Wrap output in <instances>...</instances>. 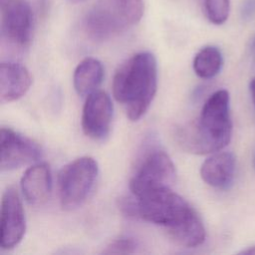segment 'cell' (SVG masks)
Instances as JSON below:
<instances>
[{
	"label": "cell",
	"instance_id": "obj_1",
	"mask_svg": "<svg viewBox=\"0 0 255 255\" xmlns=\"http://www.w3.org/2000/svg\"><path fill=\"white\" fill-rule=\"evenodd\" d=\"M134 197L136 217L164 227L177 244L193 248L204 242L205 228L199 215L170 187L155 188Z\"/></svg>",
	"mask_w": 255,
	"mask_h": 255
},
{
	"label": "cell",
	"instance_id": "obj_2",
	"mask_svg": "<svg viewBox=\"0 0 255 255\" xmlns=\"http://www.w3.org/2000/svg\"><path fill=\"white\" fill-rule=\"evenodd\" d=\"M157 88V64L149 52L131 56L117 70L113 95L130 121H138L148 110Z\"/></svg>",
	"mask_w": 255,
	"mask_h": 255
},
{
	"label": "cell",
	"instance_id": "obj_3",
	"mask_svg": "<svg viewBox=\"0 0 255 255\" xmlns=\"http://www.w3.org/2000/svg\"><path fill=\"white\" fill-rule=\"evenodd\" d=\"M232 122L230 96L226 90L214 92L204 103L198 118L178 133L180 144L196 154L214 153L230 141Z\"/></svg>",
	"mask_w": 255,
	"mask_h": 255
},
{
	"label": "cell",
	"instance_id": "obj_4",
	"mask_svg": "<svg viewBox=\"0 0 255 255\" xmlns=\"http://www.w3.org/2000/svg\"><path fill=\"white\" fill-rule=\"evenodd\" d=\"M142 14V0H97L85 16L84 31L94 41H105L135 25Z\"/></svg>",
	"mask_w": 255,
	"mask_h": 255
},
{
	"label": "cell",
	"instance_id": "obj_5",
	"mask_svg": "<svg viewBox=\"0 0 255 255\" xmlns=\"http://www.w3.org/2000/svg\"><path fill=\"white\" fill-rule=\"evenodd\" d=\"M98 174V163L90 156H82L66 164L58 176L61 206L72 210L82 205L93 191Z\"/></svg>",
	"mask_w": 255,
	"mask_h": 255
},
{
	"label": "cell",
	"instance_id": "obj_6",
	"mask_svg": "<svg viewBox=\"0 0 255 255\" xmlns=\"http://www.w3.org/2000/svg\"><path fill=\"white\" fill-rule=\"evenodd\" d=\"M175 178V166L169 155L162 149H148L138 161L129 181L132 195L138 196L146 191L170 187Z\"/></svg>",
	"mask_w": 255,
	"mask_h": 255
},
{
	"label": "cell",
	"instance_id": "obj_7",
	"mask_svg": "<svg viewBox=\"0 0 255 255\" xmlns=\"http://www.w3.org/2000/svg\"><path fill=\"white\" fill-rule=\"evenodd\" d=\"M33 33V14L25 0H1V34L10 45L25 48Z\"/></svg>",
	"mask_w": 255,
	"mask_h": 255
},
{
	"label": "cell",
	"instance_id": "obj_8",
	"mask_svg": "<svg viewBox=\"0 0 255 255\" xmlns=\"http://www.w3.org/2000/svg\"><path fill=\"white\" fill-rule=\"evenodd\" d=\"M42 156L40 145L31 138L2 128L0 130V167L3 171L37 162Z\"/></svg>",
	"mask_w": 255,
	"mask_h": 255
},
{
	"label": "cell",
	"instance_id": "obj_9",
	"mask_svg": "<svg viewBox=\"0 0 255 255\" xmlns=\"http://www.w3.org/2000/svg\"><path fill=\"white\" fill-rule=\"evenodd\" d=\"M0 246L4 250L16 247L26 231V218L17 190L8 187L1 200Z\"/></svg>",
	"mask_w": 255,
	"mask_h": 255
},
{
	"label": "cell",
	"instance_id": "obj_10",
	"mask_svg": "<svg viewBox=\"0 0 255 255\" xmlns=\"http://www.w3.org/2000/svg\"><path fill=\"white\" fill-rule=\"evenodd\" d=\"M114 106L110 96L103 91L90 94L82 114V128L85 134L95 140L105 139L111 130Z\"/></svg>",
	"mask_w": 255,
	"mask_h": 255
},
{
	"label": "cell",
	"instance_id": "obj_11",
	"mask_svg": "<svg viewBox=\"0 0 255 255\" xmlns=\"http://www.w3.org/2000/svg\"><path fill=\"white\" fill-rule=\"evenodd\" d=\"M21 190L26 201L39 206L48 201L52 193V173L49 164L37 162L30 166L21 178Z\"/></svg>",
	"mask_w": 255,
	"mask_h": 255
},
{
	"label": "cell",
	"instance_id": "obj_12",
	"mask_svg": "<svg viewBox=\"0 0 255 255\" xmlns=\"http://www.w3.org/2000/svg\"><path fill=\"white\" fill-rule=\"evenodd\" d=\"M32 78L28 69L15 62L0 65V101L10 103L22 98L30 89Z\"/></svg>",
	"mask_w": 255,
	"mask_h": 255
},
{
	"label": "cell",
	"instance_id": "obj_13",
	"mask_svg": "<svg viewBox=\"0 0 255 255\" xmlns=\"http://www.w3.org/2000/svg\"><path fill=\"white\" fill-rule=\"evenodd\" d=\"M235 156L229 151H216L206 158L200 167L203 181L218 189L228 188L235 174Z\"/></svg>",
	"mask_w": 255,
	"mask_h": 255
},
{
	"label": "cell",
	"instance_id": "obj_14",
	"mask_svg": "<svg viewBox=\"0 0 255 255\" xmlns=\"http://www.w3.org/2000/svg\"><path fill=\"white\" fill-rule=\"evenodd\" d=\"M104 78V67L95 58H86L74 72V87L79 96L88 97L97 91Z\"/></svg>",
	"mask_w": 255,
	"mask_h": 255
},
{
	"label": "cell",
	"instance_id": "obj_15",
	"mask_svg": "<svg viewBox=\"0 0 255 255\" xmlns=\"http://www.w3.org/2000/svg\"><path fill=\"white\" fill-rule=\"evenodd\" d=\"M223 58L220 50L215 46L203 47L194 57L193 70L202 79H211L221 70Z\"/></svg>",
	"mask_w": 255,
	"mask_h": 255
},
{
	"label": "cell",
	"instance_id": "obj_16",
	"mask_svg": "<svg viewBox=\"0 0 255 255\" xmlns=\"http://www.w3.org/2000/svg\"><path fill=\"white\" fill-rule=\"evenodd\" d=\"M208 20L215 25L223 24L230 13V0H204Z\"/></svg>",
	"mask_w": 255,
	"mask_h": 255
},
{
	"label": "cell",
	"instance_id": "obj_17",
	"mask_svg": "<svg viewBox=\"0 0 255 255\" xmlns=\"http://www.w3.org/2000/svg\"><path fill=\"white\" fill-rule=\"evenodd\" d=\"M137 243L128 237H120L113 240L103 251L104 254H130L134 253Z\"/></svg>",
	"mask_w": 255,
	"mask_h": 255
},
{
	"label": "cell",
	"instance_id": "obj_18",
	"mask_svg": "<svg viewBox=\"0 0 255 255\" xmlns=\"http://www.w3.org/2000/svg\"><path fill=\"white\" fill-rule=\"evenodd\" d=\"M249 88H250L251 98H252V101H253V104H254V107H255V77L251 79V81H250V85H249Z\"/></svg>",
	"mask_w": 255,
	"mask_h": 255
},
{
	"label": "cell",
	"instance_id": "obj_19",
	"mask_svg": "<svg viewBox=\"0 0 255 255\" xmlns=\"http://www.w3.org/2000/svg\"><path fill=\"white\" fill-rule=\"evenodd\" d=\"M239 254H247V255H255V246L248 247L247 249H244L239 252Z\"/></svg>",
	"mask_w": 255,
	"mask_h": 255
},
{
	"label": "cell",
	"instance_id": "obj_20",
	"mask_svg": "<svg viewBox=\"0 0 255 255\" xmlns=\"http://www.w3.org/2000/svg\"><path fill=\"white\" fill-rule=\"evenodd\" d=\"M251 50L255 52V36L253 37V39L251 41Z\"/></svg>",
	"mask_w": 255,
	"mask_h": 255
},
{
	"label": "cell",
	"instance_id": "obj_21",
	"mask_svg": "<svg viewBox=\"0 0 255 255\" xmlns=\"http://www.w3.org/2000/svg\"><path fill=\"white\" fill-rule=\"evenodd\" d=\"M252 164H253V167L255 169V152H254V155H253V161H252Z\"/></svg>",
	"mask_w": 255,
	"mask_h": 255
}]
</instances>
